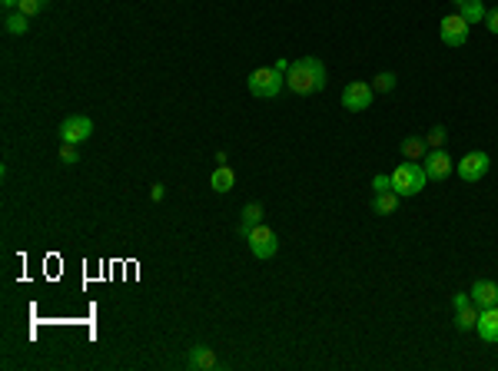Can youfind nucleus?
Returning <instances> with one entry per match:
<instances>
[{
	"mask_svg": "<svg viewBox=\"0 0 498 371\" xmlns=\"http://www.w3.org/2000/svg\"><path fill=\"white\" fill-rule=\"evenodd\" d=\"M425 183H429V172L415 159H405V163H399V166L392 169V192H399L402 199L419 196L422 189H425Z\"/></svg>",
	"mask_w": 498,
	"mask_h": 371,
	"instance_id": "2",
	"label": "nucleus"
},
{
	"mask_svg": "<svg viewBox=\"0 0 498 371\" xmlns=\"http://www.w3.org/2000/svg\"><path fill=\"white\" fill-rule=\"evenodd\" d=\"M468 20L462 17V14H445L439 23V37L445 47H465L468 43Z\"/></svg>",
	"mask_w": 498,
	"mask_h": 371,
	"instance_id": "6",
	"label": "nucleus"
},
{
	"mask_svg": "<svg viewBox=\"0 0 498 371\" xmlns=\"http://www.w3.org/2000/svg\"><path fill=\"white\" fill-rule=\"evenodd\" d=\"M475 332L485 345H498V305L492 308H479V325H475Z\"/></svg>",
	"mask_w": 498,
	"mask_h": 371,
	"instance_id": "10",
	"label": "nucleus"
},
{
	"mask_svg": "<svg viewBox=\"0 0 498 371\" xmlns=\"http://www.w3.org/2000/svg\"><path fill=\"white\" fill-rule=\"evenodd\" d=\"M399 199H402V196L392 192V189H389V192H376V196H372V212H376V216H392V212L399 209Z\"/></svg>",
	"mask_w": 498,
	"mask_h": 371,
	"instance_id": "14",
	"label": "nucleus"
},
{
	"mask_svg": "<svg viewBox=\"0 0 498 371\" xmlns=\"http://www.w3.org/2000/svg\"><path fill=\"white\" fill-rule=\"evenodd\" d=\"M475 325H479V308L475 305H465V308L455 312V328L459 332H472Z\"/></svg>",
	"mask_w": 498,
	"mask_h": 371,
	"instance_id": "17",
	"label": "nucleus"
},
{
	"mask_svg": "<svg viewBox=\"0 0 498 371\" xmlns=\"http://www.w3.org/2000/svg\"><path fill=\"white\" fill-rule=\"evenodd\" d=\"M452 3H462V0H452Z\"/></svg>",
	"mask_w": 498,
	"mask_h": 371,
	"instance_id": "30",
	"label": "nucleus"
},
{
	"mask_svg": "<svg viewBox=\"0 0 498 371\" xmlns=\"http://www.w3.org/2000/svg\"><path fill=\"white\" fill-rule=\"evenodd\" d=\"M47 3H50V0H20L17 10H20V14H27V17H34V14H40Z\"/></svg>",
	"mask_w": 498,
	"mask_h": 371,
	"instance_id": "22",
	"label": "nucleus"
},
{
	"mask_svg": "<svg viewBox=\"0 0 498 371\" xmlns=\"http://www.w3.org/2000/svg\"><path fill=\"white\" fill-rule=\"evenodd\" d=\"M3 27H7V34H14V37H23V34L30 30V17H27V14H20V10H14V14H7Z\"/></svg>",
	"mask_w": 498,
	"mask_h": 371,
	"instance_id": "18",
	"label": "nucleus"
},
{
	"mask_svg": "<svg viewBox=\"0 0 498 371\" xmlns=\"http://www.w3.org/2000/svg\"><path fill=\"white\" fill-rule=\"evenodd\" d=\"M163 196H166V186H163V183H153V186H150V199H153V203H160Z\"/></svg>",
	"mask_w": 498,
	"mask_h": 371,
	"instance_id": "27",
	"label": "nucleus"
},
{
	"mask_svg": "<svg viewBox=\"0 0 498 371\" xmlns=\"http://www.w3.org/2000/svg\"><path fill=\"white\" fill-rule=\"evenodd\" d=\"M488 166H492V159H488V153H481V149H475V153H465L459 159V166H455V172H459L462 183H479L481 176L488 172Z\"/></svg>",
	"mask_w": 498,
	"mask_h": 371,
	"instance_id": "8",
	"label": "nucleus"
},
{
	"mask_svg": "<svg viewBox=\"0 0 498 371\" xmlns=\"http://www.w3.org/2000/svg\"><path fill=\"white\" fill-rule=\"evenodd\" d=\"M459 14L468 20V23H479V20H485V14H488V10H485V3H481V0H462Z\"/></svg>",
	"mask_w": 498,
	"mask_h": 371,
	"instance_id": "19",
	"label": "nucleus"
},
{
	"mask_svg": "<svg viewBox=\"0 0 498 371\" xmlns=\"http://www.w3.org/2000/svg\"><path fill=\"white\" fill-rule=\"evenodd\" d=\"M465 305H472V295H468V292H455V295H452V308L459 312V308H465Z\"/></svg>",
	"mask_w": 498,
	"mask_h": 371,
	"instance_id": "25",
	"label": "nucleus"
},
{
	"mask_svg": "<svg viewBox=\"0 0 498 371\" xmlns=\"http://www.w3.org/2000/svg\"><path fill=\"white\" fill-rule=\"evenodd\" d=\"M272 67H276V70H279V74L286 76V74H289V67H292V60H286V56H279V60H276V63H272Z\"/></svg>",
	"mask_w": 498,
	"mask_h": 371,
	"instance_id": "28",
	"label": "nucleus"
},
{
	"mask_svg": "<svg viewBox=\"0 0 498 371\" xmlns=\"http://www.w3.org/2000/svg\"><path fill=\"white\" fill-rule=\"evenodd\" d=\"M60 143H70V146H80V143H87L90 136H94V120L90 116H80V113H74V116H67L63 123H60Z\"/></svg>",
	"mask_w": 498,
	"mask_h": 371,
	"instance_id": "5",
	"label": "nucleus"
},
{
	"mask_svg": "<svg viewBox=\"0 0 498 371\" xmlns=\"http://www.w3.org/2000/svg\"><path fill=\"white\" fill-rule=\"evenodd\" d=\"M396 83H399V76L385 70V74H379L376 80H372V90H376V93H392V90H396Z\"/></svg>",
	"mask_w": 498,
	"mask_h": 371,
	"instance_id": "20",
	"label": "nucleus"
},
{
	"mask_svg": "<svg viewBox=\"0 0 498 371\" xmlns=\"http://www.w3.org/2000/svg\"><path fill=\"white\" fill-rule=\"evenodd\" d=\"M372 96H376L372 83H365V80H352V83H345V90H343V106L349 113H362V110L372 106Z\"/></svg>",
	"mask_w": 498,
	"mask_h": 371,
	"instance_id": "7",
	"label": "nucleus"
},
{
	"mask_svg": "<svg viewBox=\"0 0 498 371\" xmlns=\"http://www.w3.org/2000/svg\"><path fill=\"white\" fill-rule=\"evenodd\" d=\"M495 305H498V302H495Z\"/></svg>",
	"mask_w": 498,
	"mask_h": 371,
	"instance_id": "31",
	"label": "nucleus"
},
{
	"mask_svg": "<svg viewBox=\"0 0 498 371\" xmlns=\"http://www.w3.org/2000/svg\"><path fill=\"white\" fill-rule=\"evenodd\" d=\"M60 163H67V166H74V163H80V153H77V146H70V143H63V146H60Z\"/></svg>",
	"mask_w": 498,
	"mask_h": 371,
	"instance_id": "23",
	"label": "nucleus"
},
{
	"mask_svg": "<svg viewBox=\"0 0 498 371\" xmlns=\"http://www.w3.org/2000/svg\"><path fill=\"white\" fill-rule=\"evenodd\" d=\"M323 87H326V67H323L319 56L292 60V67H289V74H286V90L306 96V93H319Z\"/></svg>",
	"mask_w": 498,
	"mask_h": 371,
	"instance_id": "1",
	"label": "nucleus"
},
{
	"mask_svg": "<svg viewBox=\"0 0 498 371\" xmlns=\"http://www.w3.org/2000/svg\"><path fill=\"white\" fill-rule=\"evenodd\" d=\"M0 3H3L7 10H17V7H20V0H0Z\"/></svg>",
	"mask_w": 498,
	"mask_h": 371,
	"instance_id": "29",
	"label": "nucleus"
},
{
	"mask_svg": "<svg viewBox=\"0 0 498 371\" xmlns=\"http://www.w3.org/2000/svg\"><path fill=\"white\" fill-rule=\"evenodd\" d=\"M399 149H402L405 159H415V163L429 156V143H425V136H405Z\"/></svg>",
	"mask_w": 498,
	"mask_h": 371,
	"instance_id": "15",
	"label": "nucleus"
},
{
	"mask_svg": "<svg viewBox=\"0 0 498 371\" xmlns=\"http://www.w3.org/2000/svg\"><path fill=\"white\" fill-rule=\"evenodd\" d=\"M392 189V176H372V192H389Z\"/></svg>",
	"mask_w": 498,
	"mask_h": 371,
	"instance_id": "24",
	"label": "nucleus"
},
{
	"mask_svg": "<svg viewBox=\"0 0 498 371\" xmlns=\"http://www.w3.org/2000/svg\"><path fill=\"white\" fill-rule=\"evenodd\" d=\"M472 305L475 308H492L498 302V285L492 282V278H479V282H472Z\"/></svg>",
	"mask_w": 498,
	"mask_h": 371,
	"instance_id": "11",
	"label": "nucleus"
},
{
	"mask_svg": "<svg viewBox=\"0 0 498 371\" xmlns=\"http://www.w3.org/2000/svg\"><path fill=\"white\" fill-rule=\"evenodd\" d=\"M263 219H266V209H263L259 203H246L243 205V223L236 225V232H239V236H249V229L259 225Z\"/></svg>",
	"mask_w": 498,
	"mask_h": 371,
	"instance_id": "13",
	"label": "nucleus"
},
{
	"mask_svg": "<svg viewBox=\"0 0 498 371\" xmlns=\"http://www.w3.org/2000/svg\"><path fill=\"white\" fill-rule=\"evenodd\" d=\"M246 242H249V252H252L256 259H272V256L279 252V239H276V232H272L266 223L252 225Z\"/></svg>",
	"mask_w": 498,
	"mask_h": 371,
	"instance_id": "4",
	"label": "nucleus"
},
{
	"mask_svg": "<svg viewBox=\"0 0 498 371\" xmlns=\"http://www.w3.org/2000/svg\"><path fill=\"white\" fill-rule=\"evenodd\" d=\"M445 139H448V130H445V126H432V130H429V136H425L429 149H442V146H445Z\"/></svg>",
	"mask_w": 498,
	"mask_h": 371,
	"instance_id": "21",
	"label": "nucleus"
},
{
	"mask_svg": "<svg viewBox=\"0 0 498 371\" xmlns=\"http://www.w3.org/2000/svg\"><path fill=\"white\" fill-rule=\"evenodd\" d=\"M186 365L196 371H210L219 365V358H216V352H213L210 345H193L190 355H186Z\"/></svg>",
	"mask_w": 498,
	"mask_h": 371,
	"instance_id": "12",
	"label": "nucleus"
},
{
	"mask_svg": "<svg viewBox=\"0 0 498 371\" xmlns=\"http://www.w3.org/2000/svg\"><path fill=\"white\" fill-rule=\"evenodd\" d=\"M283 87H286V76L279 74L276 67H259V70L249 74V93H252V96L269 100V96H279Z\"/></svg>",
	"mask_w": 498,
	"mask_h": 371,
	"instance_id": "3",
	"label": "nucleus"
},
{
	"mask_svg": "<svg viewBox=\"0 0 498 371\" xmlns=\"http://www.w3.org/2000/svg\"><path fill=\"white\" fill-rule=\"evenodd\" d=\"M210 186H213V192H230L232 186H236V172L223 163V166H216V172L210 176Z\"/></svg>",
	"mask_w": 498,
	"mask_h": 371,
	"instance_id": "16",
	"label": "nucleus"
},
{
	"mask_svg": "<svg viewBox=\"0 0 498 371\" xmlns=\"http://www.w3.org/2000/svg\"><path fill=\"white\" fill-rule=\"evenodd\" d=\"M485 27H488V34H495V37H498V7L485 14Z\"/></svg>",
	"mask_w": 498,
	"mask_h": 371,
	"instance_id": "26",
	"label": "nucleus"
},
{
	"mask_svg": "<svg viewBox=\"0 0 498 371\" xmlns=\"http://www.w3.org/2000/svg\"><path fill=\"white\" fill-rule=\"evenodd\" d=\"M422 166L429 172V179H445V176L455 169V163H452V156H448L445 146H442V149H429V156L422 159Z\"/></svg>",
	"mask_w": 498,
	"mask_h": 371,
	"instance_id": "9",
	"label": "nucleus"
}]
</instances>
